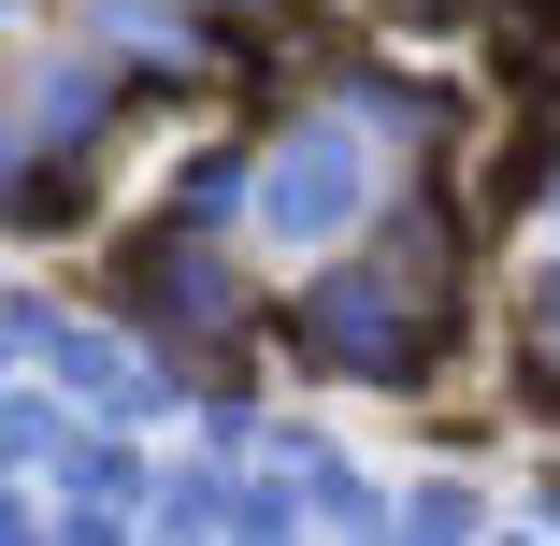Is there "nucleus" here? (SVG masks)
<instances>
[{"label":"nucleus","mask_w":560,"mask_h":546,"mask_svg":"<svg viewBox=\"0 0 560 546\" xmlns=\"http://www.w3.org/2000/svg\"><path fill=\"white\" fill-rule=\"evenodd\" d=\"M360 201H374V144L360 130H288L259 159V231H288V245H330Z\"/></svg>","instance_id":"obj_1"}]
</instances>
